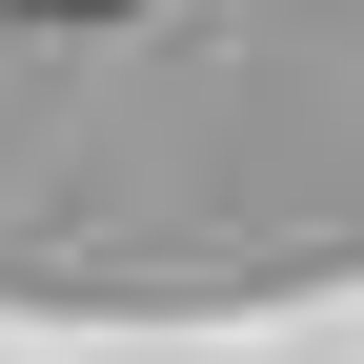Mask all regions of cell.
I'll use <instances>...</instances> for the list:
<instances>
[{"mask_svg": "<svg viewBox=\"0 0 364 364\" xmlns=\"http://www.w3.org/2000/svg\"><path fill=\"white\" fill-rule=\"evenodd\" d=\"M41 21H102V0H41Z\"/></svg>", "mask_w": 364, "mask_h": 364, "instance_id": "6da1fadb", "label": "cell"}]
</instances>
